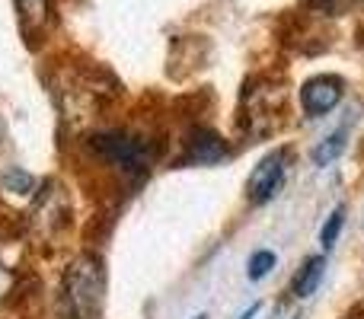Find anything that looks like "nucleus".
<instances>
[{"label":"nucleus","instance_id":"obj_11","mask_svg":"<svg viewBox=\"0 0 364 319\" xmlns=\"http://www.w3.org/2000/svg\"><path fill=\"white\" fill-rule=\"evenodd\" d=\"M342 227H346V207H336V211L326 217V224H323V230H320V243L326 246V249L336 243V239H339Z\"/></svg>","mask_w":364,"mask_h":319},{"label":"nucleus","instance_id":"obj_16","mask_svg":"<svg viewBox=\"0 0 364 319\" xmlns=\"http://www.w3.org/2000/svg\"><path fill=\"white\" fill-rule=\"evenodd\" d=\"M361 4H364V0H361Z\"/></svg>","mask_w":364,"mask_h":319},{"label":"nucleus","instance_id":"obj_10","mask_svg":"<svg viewBox=\"0 0 364 319\" xmlns=\"http://www.w3.org/2000/svg\"><path fill=\"white\" fill-rule=\"evenodd\" d=\"M275 262L278 259L272 249H256L250 256V262H246V278H250V281H262V278L275 269Z\"/></svg>","mask_w":364,"mask_h":319},{"label":"nucleus","instance_id":"obj_4","mask_svg":"<svg viewBox=\"0 0 364 319\" xmlns=\"http://www.w3.org/2000/svg\"><path fill=\"white\" fill-rule=\"evenodd\" d=\"M342 93H346L342 77H333V74L310 77V80L301 87V109H304V115H307V119H323V115H329L336 106H339Z\"/></svg>","mask_w":364,"mask_h":319},{"label":"nucleus","instance_id":"obj_8","mask_svg":"<svg viewBox=\"0 0 364 319\" xmlns=\"http://www.w3.org/2000/svg\"><path fill=\"white\" fill-rule=\"evenodd\" d=\"M0 188H4L6 195H36V188H38V179L32 173H26L23 166H6L4 173H0Z\"/></svg>","mask_w":364,"mask_h":319},{"label":"nucleus","instance_id":"obj_13","mask_svg":"<svg viewBox=\"0 0 364 319\" xmlns=\"http://www.w3.org/2000/svg\"><path fill=\"white\" fill-rule=\"evenodd\" d=\"M13 294V269L6 262H0V303Z\"/></svg>","mask_w":364,"mask_h":319},{"label":"nucleus","instance_id":"obj_9","mask_svg":"<svg viewBox=\"0 0 364 319\" xmlns=\"http://www.w3.org/2000/svg\"><path fill=\"white\" fill-rule=\"evenodd\" d=\"M13 4H16V13L26 29H42L45 16H48V0H13Z\"/></svg>","mask_w":364,"mask_h":319},{"label":"nucleus","instance_id":"obj_2","mask_svg":"<svg viewBox=\"0 0 364 319\" xmlns=\"http://www.w3.org/2000/svg\"><path fill=\"white\" fill-rule=\"evenodd\" d=\"M90 151L102 166H112L122 175H144L154 163V147L141 134L125 131V128H106V131L90 134Z\"/></svg>","mask_w":364,"mask_h":319},{"label":"nucleus","instance_id":"obj_12","mask_svg":"<svg viewBox=\"0 0 364 319\" xmlns=\"http://www.w3.org/2000/svg\"><path fill=\"white\" fill-rule=\"evenodd\" d=\"M272 319H304V313H301V301H297V297H284V301L275 307Z\"/></svg>","mask_w":364,"mask_h":319},{"label":"nucleus","instance_id":"obj_7","mask_svg":"<svg viewBox=\"0 0 364 319\" xmlns=\"http://www.w3.org/2000/svg\"><path fill=\"white\" fill-rule=\"evenodd\" d=\"M346 128H339V131H333V134H326V138L320 141V144L314 147V153H310V160H314V166H333L336 160L346 153Z\"/></svg>","mask_w":364,"mask_h":319},{"label":"nucleus","instance_id":"obj_3","mask_svg":"<svg viewBox=\"0 0 364 319\" xmlns=\"http://www.w3.org/2000/svg\"><path fill=\"white\" fill-rule=\"evenodd\" d=\"M288 173V151H272L256 163V169L246 179V201L250 205H269L284 185Z\"/></svg>","mask_w":364,"mask_h":319},{"label":"nucleus","instance_id":"obj_5","mask_svg":"<svg viewBox=\"0 0 364 319\" xmlns=\"http://www.w3.org/2000/svg\"><path fill=\"white\" fill-rule=\"evenodd\" d=\"M227 157V141L220 138L211 128H195L186 138V153L182 160L192 163V166H214Z\"/></svg>","mask_w":364,"mask_h":319},{"label":"nucleus","instance_id":"obj_6","mask_svg":"<svg viewBox=\"0 0 364 319\" xmlns=\"http://www.w3.org/2000/svg\"><path fill=\"white\" fill-rule=\"evenodd\" d=\"M323 275H326V259L323 256H314L304 262V269L294 275V291L291 294L297 297V301H307V297L316 294V288H320Z\"/></svg>","mask_w":364,"mask_h":319},{"label":"nucleus","instance_id":"obj_15","mask_svg":"<svg viewBox=\"0 0 364 319\" xmlns=\"http://www.w3.org/2000/svg\"><path fill=\"white\" fill-rule=\"evenodd\" d=\"M195 319H208V316H205V313H201V316H195Z\"/></svg>","mask_w":364,"mask_h":319},{"label":"nucleus","instance_id":"obj_1","mask_svg":"<svg viewBox=\"0 0 364 319\" xmlns=\"http://www.w3.org/2000/svg\"><path fill=\"white\" fill-rule=\"evenodd\" d=\"M102 291L106 271L96 256H80L68 265L58 284L55 319H100L102 316Z\"/></svg>","mask_w":364,"mask_h":319},{"label":"nucleus","instance_id":"obj_14","mask_svg":"<svg viewBox=\"0 0 364 319\" xmlns=\"http://www.w3.org/2000/svg\"><path fill=\"white\" fill-rule=\"evenodd\" d=\"M259 310H262V303H252L250 310H243V313H240V319H252V316L259 313Z\"/></svg>","mask_w":364,"mask_h":319}]
</instances>
